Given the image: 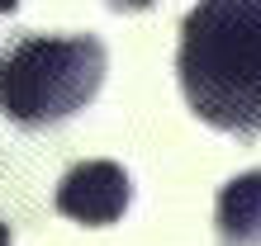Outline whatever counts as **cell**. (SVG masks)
Wrapping results in <instances>:
<instances>
[{
    "label": "cell",
    "instance_id": "obj_1",
    "mask_svg": "<svg viewBox=\"0 0 261 246\" xmlns=\"http://www.w3.org/2000/svg\"><path fill=\"white\" fill-rule=\"evenodd\" d=\"M190 109L219 133H261V0H199L176 52Z\"/></svg>",
    "mask_w": 261,
    "mask_h": 246
},
{
    "label": "cell",
    "instance_id": "obj_2",
    "mask_svg": "<svg viewBox=\"0 0 261 246\" xmlns=\"http://www.w3.org/2000/svg\"><path fill=\"white\" fill-rule=\"evenodd\" d=\"M105 81V48L90 34H29L0 57V109L24 128L62 123L95 100Z\"/></svg>",
    "mask_w": 261,
    "mask_h": 246
},
{
    "label": "cell",
    "instance_id": "obj_3",
    "mask_svg": "<svg viewBox=\"0 0 261 246\" xmlns=\"http://www.w3.org/2000/svg\"><path fill=\"white\" fill-rule=\"evenodd\" d=\"M128 204H133V184L124 175V166H114V161H81L57 184V213L90 223V227L119 223Z\"/></svg>",
    "mask_w": 261,
    "mask_h": 246
},
{
    "label": "cell",
    "instance_id": "obj_4",
    "mask_svg": "<svg viewBox=\"0 0 261 246\" xmlns=\"http://www.w3.org/2000/svg\"><path fill=\"white\" fill-rule=\"evenodd\" d=\"M219 246H261V171H247L219 190Z\"/></svg>",
    "mask_w": 261,
    "mask_h": 246
},
{
    "label": "cell",
    "instance_id": "obj_5",
    "mask_svg": "<svg viewBox=\"0 0 261 246\" xmlns=\"http://www.w3.org/2000/svg\"><path fill=\"white\" fill-rule=\"evenodd\" d=\"M110 5H114V10H147L152 0H110Z\"/></svg>",
    "mask_w": 261,
    "mask_h": 246
},
{
    "label": "cell",
    "instance_id": "obj_6",
    "mask_svg": "<svg viewBox=\"0 0 261 246\" xmlns=\"http://www.w3.org/2000/svg\"><path fill=\"white\" fill-rule=\"evenodd\" d=\"M0 246H10V227L5 223H0Z\"/></svg>",
    "mask_w": 261,
    "mask_h": 246
},
{
    "label": "cell",
    "instance_id": "obj_7",
    "mask_svg": "<svg viewBox=\"0 0 261 246\" xmlns=\"http://www.w3.org/2000/svg\"><path fill=\"white\" fill-rule=\"evenodd\" d=\"M14 5H19V0H0V14H5V10H14Z\"/></svg>",
    "mask_w": 261,
    "mask_h": 246
}]
</instances>
